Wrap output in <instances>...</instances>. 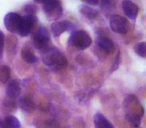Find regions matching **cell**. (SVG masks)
Masks as SVG:
<instances>
[{"label":"cell","instance_id":"cell-14","mask_svg":"<svg viewBox=\"0 0 146 128\" xmlns=\"http://www.w3.org/2000/svg\"><path fill=\"white\" fill-rule=\"evenodd\" d=\"M21 56H22L23 60L28 63H31V64L37 61V58L35 56L34 52L29 47H23L22 50H21Z\"/></svg>","mask_w":146,"mask_h":128},{"label":"cell","instance_id":"cell-2","mask_svg":"<svg viewBox=\"0 0 146 128\" xmlns=\"http://www.w3.org/2000/svg\"><path fill=\"white\" fill-rule=\"evenodd\" d=\"M69 43L72 46L76 47L77 49L83 50V49L88 48L91 45L92 39L90 35L85 31H74V32H72L70 38H69Z\"/></svg>","mask_w":146,"mask_h":128},{"label":"cell","instance_id":"cell-26","mask_svg":"<svg viewBox=\"0 0 146 128\" xmlns=\"http://www.w3.org/2000/svg\"><path fill=\"white\" fill-rule=\"evenodd\" d=\"M34 1H35V2H37V3H42V4H43L44 2H46L47 0H34Z\"/></svg>","mask_w":146,"mask_h":128},{"label":"cell","instance_id":"cell-1","mask_svg":"<svg viewBox=\"0 0 146 128\" xmlns=\"http://www.w3.org/2000/svg\"><path fill=\"white\" fill-rule=\"evenodd\" d=\"M43 62L48 67L54 70L63 69L67 66V61L65 55L55 47H49L45 52H43Z\"/></svg>","mask_w":146,"mask_h":128},{"label":"cell","instance_id":"cell-5","mask_svg":"<svg viewBox=\"0 0 146 128\" xmlns=\"http://www.w3.org/2000/svg\"><path fill=\"white\" fill-rule=\"evenodd\" d=\"M43 11L50 19H57L62 14V6L59 0H47L43 3Z\"/></svg>","mask_w":146,"mask_h":128},{"label":"cell","instance_id":"cell-7","mask_svg":"<svg viewBox=\"0 0 146 128\" xmlns=\"http://www.w3.org/2000/svg\"><path fill=\"white\" fill-rule=\"evenodd\" d=\"M74 30H75V25L70 21H58V22H53L51 24V32L54 37L60 36L64 31L74 32Z\"/></svg>","mask_w":146,"mask_h":128},{"label":"cell","instance_id":"cell-19","mask_svg":"<svg viewBox=\"0 0 146 128\" xmlns=\"http://www.w3.org/2000/svg\"><path fill=\"white\" fill-rule=\"evenodd\" d=\"M134 50H135L136 54L141 56L142 58H145L146 57V43L140 42V43H138V44H136L135 47H134Z\"/></svg>","mask_w":146,"mask_h":128},{"label":"cell","instance_id":"cell-21","mask_svg":"<svg viewBox=\"0 0 146 128\" xmlns=\"http://www.w3.org/2000/svg\"><path fill=\"white\" fill-rule=\"evenodd\" d=\"M36 10H37L36 7L32 4H27L26 6H25V11H26L28 14H34V13L36 12Z\"/></svg>","mask_w":146,"mask_h":128},{"label":"cell","instance_id":"cell-16","mask_svg":"<svg viewBox=\"0 0 146 128\" xmlns=\"http://www.w3.org/2000/svg\"><path fill=\"white\" fill-rule=\"evenodd\" d=\"M10 72L8 66H0V83H7L10 80Z\"/></svg>","mask_w":146,"mask_h":128},{"label":"cell","instance_id":"cell-13","mask_svg":"<svg viewBox=\"0 0 146 128\" xmlns=\"http://www.w3.org/2000/svg\"><path fill=\"white\" fill-rule=\"evenodd\" d=\"M80 13L87 19H95L98 16V11L87 5L80 6Z\"/></svg>","mask_w":146,"mask_h":128},{"label":"cell","instance_id":"cell-4","mask_svg":"<svg viewBox=\"0 0 146 128\" xmlns=\"http://www.w3.org/2000/svg\"><path fill=\"white\" fill-rule=\"evenodd\" d=\"M110 27L111 29L116 33L119 34H126L129 31V22L126 20L124 17L120 16V15L114 14L110 17Z\"/></svg>","mask_w":146,"mask_h":128},{"label":"cell","instance_id":"cell-8","mask_svg":"<svg viewBox=\"0 0 146 128\" xmlns=\"http://www.w3.org/2000/svg\"><path fill=\"white\" fill-rule=\"evenodd\" d=\"M21 21V16L15 12H10L4 17V25L9 32L17 33Z\"/></svg>","mask_w":146,"mask_h":128},{"label":"cell","instance_id":"cell-24","mask_svg":"<svg viewBox=\"0 0 146 128\" xmlns=\"http://www.w3.org/2000/svg\"><path fill=\"white\" fill-rule=\"evenodd\" d=\"M85 2H87L90 5H97L99 3V0H83Z\"/></svg>","mask_w":146,"mask_h":128},{"label":"cell","instance_id":"cell-25","mask_svg":"<svg viewBox=\"0 0 146 128\" xmlns=\"http://www.w3.org/2000/svg\"><path fill=\"white\" fill-rule=\"evenodd\" d=\"M0 128H6V126H5L4 122H2L1 120H0Z\"/></svg>","mask_w":146,"mask_h":128},{"label":"cell","instance_id":"cell-12","mask_svg":"<svg viewBox=\"0 0 146 128\" xmlns=\"http://www.w3.org/2000/svg\"><path fill=\"white\" fill-rule=\"evenodd\" d=\"M94 124L96 128H113V125L110 123L109 120L101 113H96L94 115Z\"/></svg>","mask_w":146,"mask_h":128},{"label":"cell","instance_id":"cell-17","mask_svg":"<svg viewBox=\"0 0 146 128\" xmlns=\"http://www.w3.org/2000/svg\"><path fill=\"white\" fill-rule=\"evenodd\" d=\"M4 124L6 128H20V122L15 116L9 115L6 116L4 119Z\"/></svg>","mask_w":146,"mask_h":128},{"label":"cell","instance_id":"cell-10","mask_svg":"<svg viewBox=\"0 0 146 128\" xmlns=\"http://www.w3.org/2000/svg\"><path fill=\"white\" fill-rule=\"evenodd\" d=\"M96 44L100 47V49L104 51L106 53H113L115 50V45L112 42L111 39L107 38V37L104 36H99L96 39Z\"/></svg>","mask_w":146,"mask_h":128},{"label":"cell","instance_id":"cell-22","mask_svg":"<svg viewBox=\"0 0 146 128\" xmlns=\"http://www.w3.org/2000/svg\"><path fill=\"white\" fill-rule=\"evenodd\" d=\"M3 46H4V34L0 30V57L2 56L3 52Z\"/></svg>","mask_w":146,"mask_h":128},{"label":"cell","instance_id":"cell-3","mask_svg":"<svg viewBox=\"0 0 146 128\" xmlns=\"http://www.w3.org/2000/svg\"><path fill=\"white\" fill-rule=\"evenodd\" d=\"M49 40H50V36L46 27H39L33 35V44L35 48L42 51V53L50 47Z\"/></svg>","mask_w":146,"mask_h":128},{"label":"cell","instance_id":"cell-9","mask_svg":"<svg viewBox=\"0 0 146 128\" xmlns=\"http://www.w3.org/2000/svg\"><path fill=\"white\" fill-rule=\"evenodd\" d=\"M122 9H123L125 15L130 19H135L138 14V6L130 0H124L122 2Z\"/></svg>","mask_w":146,"mask_h":128},{"label":"cell","instance_id":"cell-15","mask_svg":"<svg viewBox=\"0 0 146 128\" xmlns=\"http://www.w3.org/2000/svg\"><path fill=\"white\" fill-rule=\"evenodd\" d=\"M18 105L23 111H26V112H31L34 109V103H33V101L29 97L21 98L18 102Z\"/></svg>","mask_w":146,"mask_h":128},{"label":"cell","instance_id":"cell-6","mask_svg":"<svg viewBox=\"0 0 146 128\" xmlns=\"http://www.w3.org/2000/svg\"><path fill=\"white\" fill-rule=\"evenodd\" d=\"M35 22H36V16L34 14H26L24 17H21L17 33L22 37L27 36L31 32Z\"/></svg>","mask_w":146,"mask_h":128},{"label":"cell","instance_id":"cell-18","mask_svg":"<svg viewBox=\"0 0 146 128\" xmlns=\"http://www.w3.org/2000/svg\"><path fill=\"white\" fill-rule=\"evenodd\" d=\"M126 119L127 121L131 124L134 127H139L140 123H141V118L139 115H136V114H132V113H127L126 115Z\"/></svg>","mask_w":146,"mask_h":128},{"label":"cell","instance_id":"cell-11","mask_svg":"<svg viewBox=\"0 0 146 128\" xmlns=\"http://www.w3.org/2000/svg\"><path fill=\"white\" fill-rule=\"evenodd\" d=\"M21 92L20 84L17 80H9L7 82L6 87V95L9 98H16L19 96Z\"/></svg>","mask_w":146,"mask_h":128},{"label":"cell","instance_id":"cell-20","mask_svg":"<svg viewBox=\"0 0 146 128\" xmlns=\"http://www.w3.org/2000/svg\"><path fill=\"white\" fill-rule=\"evenodd\" d=\"M115 5V1H112V0H102L101 2V7L102 8H108V9H111L112 7Z\"/></svg>","mask_w":146,"mask_h":128},{"label":"cell","instance_id":"cell-23","mask_svg":"<svg viewBox=\"0 0 146 128\" xmlns=\"http://www.w3.org/2000/svg\"><path fill=\"white\" fill-rule=\"evenodd\" d=\"M119 63H120V55L119 53H118L117 57H116V61H114L113 63V66H112L111 68V71H113V70H116L118 68V65H119Z\"/></svg>","mask_w":146,"mask_h":128}]
</instances>
